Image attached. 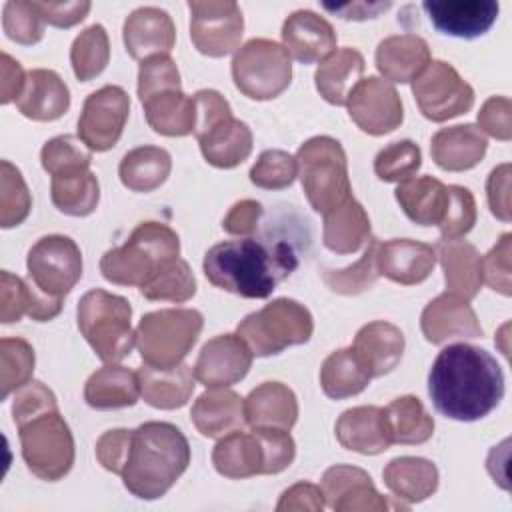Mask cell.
I'll return each instance as SVG.
<instances>
[{
	"label": "cell",
	"mask_w": 512,
	"mask_h": 512,
	"mask_svg": "<svg viewBox=\"0 0 512 512\" xmlns=\"http://www.w3.org/2000/svg\"><path fill=\"white\" fill-rule=\"evenodd\" d=\"M180 238L162 222H140L126 244L108 250L100 260L102 276L118 286H142L164 264L178 258Z\"/></svg>",
	"instance_id": "obj_6"
},
{
	"label": "cell",
	"mask_w": 512,
	"mask_h": 512,
	"mask_svg": "<svg viewBox=\"0 0 512 512\" xmlns=\"http://www.w3.org/2000/svg\"><path fill=\"white\" fill-rule=\"evenodd\" d=\"M32 208L30 190L20 174V170L2 160L0 164V226L12 228L26 220Z\"/></svg>",
	"instance_id": "obj_48"
},
{
	"label": "cell",
	"mask_w": 512,
	"mask_h": 512,
	"mask_svg": "<svg viewBox=\"0 0 512 512\" xmlns=\"http://www.w3.org/2000/svg\"><path fill=\"white\" fill-rule=\"evenodd\" d=\"M140 398L138 374L126 366L106 364L84 384V400L90 408L112 410L134 406Z\"/></svg>",
	"instance_id": "obj_36"
},
{
	"label": "cell",
	"mask_w": 512,
	"mask_h": 512,
	"mask_svg": "<svg viewBox=\"0 0 512 512\" xmlns=\"http://www.w3.org/2000/svg\"><path fill=\"white\" fill-rule=\"evenodd\" d=\"M204 318L194 308H164L148 312L136 328V348L146 366L174 368L196 344Z\"/></svg>",
	"instance_id": "obj_10"
},
{
	"label": "cell",
	"mask_w": 512,
	"mask_h": 512,
	"mask_svg": "<svg viewBox=\"0 0 512 512\" xmlns=\"http://www.w3.org/2000/svg\"><path fill=\"white\" fill-rule=\"evenodd\" d=\"M428 42L418 34L384 38L376 48V68L390 84H408L430 64Z\"/></svg>",
	"instance_id": "obj_30"
},
{
	"label": "cell",
	"mask_w": 512,
	"mask_h": 512,
	"mask_svg": "<svg viewBox=\"0 0 512 512\" xmlns=\"http://www.w3.org/2000/svg\"><path fill=\"white\" fill-rule=\"evenodd\" d=\"M328 12L338 14L344 20H366V18H376L380 12L390 8V2H376V4H368V2H352V4H342V6H324Z\"/></svg>",
	"instance_id": "obj_64"
},
{
	"label": "cell",
	"mask_w": 512,
	"mask_h": 512,
	"mask_svg": "<svg viewBox=\"0 0 512 512\" xmlns=\"http://www.w3.org/2000/svg\"><path fill=\"white\" fill-rule=\"evenodd\" d=\"M32 284L20 276L2 270L0 274V320L4 324L18 322L22 316H30L32 310Z\"/></svg>",
	"instance_id": "obj_54"
},
{
	"label": "cell",
	"mask_w": 512,
	"mask_h": 512,
	"mask_svg": "<svg viewBox=\"0 0 512 512\" xmlns=\"http://www.w3.org/2000/svg\"><path fill=\"white\" fill-rule=\"evenodd\" d=\"M314 332L310 310L292 300L276 298L264 308L248 314L236 328L252 356H274L288 346L306 344Z\"/></svg>",
	"instance_id": "obj_11"
},
{
	"label": "cell",
	"mask_w": 512,
	"mask_h": 512,
	"mask_svg": "<svg viewBox=\"0 0 512 512\" xmlns=\"http://www.w3.org/2000/svg\"><path fill=\"white\" fill-rule=\"evenodd\" d=\"M132 432L126 428H114L104 432L96 442V458L108 472L122 474L124 466L128 462L130 444H132Z\"/></svg>",
	"instance_id": "obj_56"
},
{
	"label": "cell",
	"mask_w": 512,
	"mask_h": 512,
	"mask_svg": "<svg viewBox=\"0 0 512 512\" xmlns=\"http://www.w3.org/2000/svg\"><path fill=\"white\" fill-rule=\"evenodd\" d=\"M190 418L202 436L222 438L246 424L244 400L234 390L212 388L196 398Z\"/></svg>",
	"instance_id": "obj_32"
},
{
	"label": "cell",
	"mask_w": 512,
	"mask_h": 512,
	"mask_svg": "<svg viewBox=\"0 0 512 512\" xmlns=\"http://www.w3.org/2000/svg\"><path fill=\"white\" fill-rule=\"evenodd\" d=\"M512 102L506 96H490L478 112V128L496 140L508 142L512 138Z\"/></svg>",
	"instance_id": "obj_58"
},
{
	"label": "cell",
	"mask_w": 512,
	"mask_h": 512,
	"mask_svg": "<svg viewBox=\"0 0 512 512\" xmlns=\"http://www.w3.org/2000/svg\"><path fill=\"white\" fill-rule=\"evenodd\" d=\"M252 366V352L238 334L208 340L194 364V376L206 388H228L240 382Z\"/></svg>",
	"instance_id": "obj_19"
},
{
	"label": "cell",
	"mask_w": 512,
	"mask_h": 512,
	"mask_svg": "<svg viewBox=\"0 0 512 512\" xmlns=\"http://www.w3.org/2000/svg\"><path fill=\"white\" fill-rule=\"evenodd\" d=\"M422 166V152L412 140H398L382 148L374 158V172L384 182H404Z\"/></svg>",
	"instance_id": "obj_50"
},
{
	"label": "cell",
	"mask_w": 512,
	"mask_h": 512,
	"mask_svg": "<svg viewBox=\"0 0 512 512\" xmlns=\"http://www.w3.org/2000/svg\"><path fill=\"white\" fill-rule=\"evenodd\" d=\"M172 170L170 154L160 146H138L124 154L118 174L132 192H152L166 182Z\"/></svg>",
	"instance_id": "obj_40"
},
{
	"label": "cell",
	"mask_w": 512,
	"mask_h": 512,
	"mask_svg": "<svg viewBox=\"0 0 512 512\" xmlns=\"http://www.w3.org/2000/svg\"><path fill=\"white\" fill-rule=\"evenodd\" d=\"M138 98L154 132L162 136H188L194 132V98L182 92L180 72L170 56H154L140 64Z\"/></svg>",
	"instance_id": "obj_4"
},
{
	"label": "cell",
	"mask_w": 512,
	"mask_h": 512,
	"mask_svg": "<svg viewBox=\"0 0 512 512\" xmlns=\"http://www.w3.org/2000/svg\"><path fill=\"white\" fill-rule=\"evenodd\" d=\"M110 60V40L102 24H92L82 30L70 48V62L74 76L80 82L96 78Z\"/></svg>",
	"instance_id": "obj_44"
},
{
	"label": "cell",
	"mask_w": 512,
	"mask_h": 512,
	"mask_svg": "<svg viewBox=\"0 0 512 512\" xmlns=\"http://www.w3.org/2000/svg\"><path fill=\"white\" fill-rule=\"evenodd\" d=\"M26 268L28 280L40 292L64 300L82 276V252L72 238L48 234L28 250Z\"/></svg>",
	"instance_id": "obj_14"
},
{
	"label": "cell",
	"mask_w": 512,
	"mask_h": 512,
	"mask_svg": "<svg viewBox=\"0 0 512 512\" xmlns=\"http://www.w3.org/2000/svg\"><path fill=\"white\" fill-rule=\"evenodd\" d=\"M194 136L202 156L216 168H234L252 152V132L246 122L232 116L228 100L216 90H198L194 96Z\"/></svg>",
	"instance_id": "obj_7"
},
{
	"label": "cell",
	"mask_w": 512,
	"mask_h": 512,
	"mask_svg": "<svg viewBox=\"0 0 512 512\" xmlns=\"http://www.w3.org/2000/svg\"><path fill=\"white\" fill-rule=\"evenodd\" d=\"M126 52L134 60L168 56L176 42V28L170 14L156 6H142L128 14L122 28Z\"/></svg>",
	"instance_id": "obj_22"
},
{
	"label": "cell",
	"mask_w": 512,
	"mask_h": 512,
	"mask_svg": "<svg viewBox=\"0 0 512 512\" xmlns=\"http://www.w3.org/2000/svg\"><path fill=\"white\" fill-rule=\"evenodd\" d=\"M16 426L22 458L34 476L56 482L70 472L74 464V438L58 408L38 412Z\"/></svg>",
	"instance_id": "obj_12"
},
{
	"label": "cell",
	"mask_w": 512,
	"mask_h": 512,
	"mask_svg": "<svg viewBox=\"0 0 512 512\" xmlns=\"http://www.w3.org/2000/svg\"><path fill=\"white\" fill-rule=\"evenodd\" d=\"M140 294L148 300L180 304L196 294V278L186 260L174 258L140 286Z\"/></svg>",
	"instance_id": "obj_45"
},
{
	"label": "cell",
	"mask_w": 512,
	"mask_h": 512,
	"mask_svg": "<svg viewBox=\"0 0 512 512\" xmlns=\"http://www.w3.org/2000/svg\"><path fill=\"white\" fill-rule=\"evenodd\" d=\"M510 254H512V234H502L496 246L482 256V282L500 292L502 296L512 294V272H510Z\"/></svg>",
	"instance_id": "obj_55"
},
{
	"label": "cell",
	"mask_w": 512,
	"mask_h": 512,
	"mask_svg": "<svg viewBox=\"0 0 512 512\" xmlns=\"http://www.w3.org/2000/svg\"><path fill=\"white\" fill-rule=\"evenodd\" d=\"M378 240L370 238L366 244L364 254L360 256V260L348 268H340V270H322V280L324 284L336 292V294H360L364 290H368L370 286H374V282L378 280L380 272H378Z\"/></svg>",
	"instance_id": "obj_46"
},
{
	"label": "cell",
	"mask_w": 512,
	"mask_h": 512,
	"mask_svg": "<svg viewBox=\"0 0 512 512\" xmlns=\"http://www.w3.org/2000/svg\"><path fill=\"white\" fill-rule=\"evenodd\" d=\"M296 168L310 206L326 214L352 196L348 160L342 144L330 136H314L296 152Z\"/></svg>",
	"instance_id": "obj_9"
},
{
	"label": "cell",
	"mask_w": 512,
	"mask_h": 512,
	"mask_svg": "<svg viewBox=\"0 0 512 512\" xmlns=\"http://www.w3.org/2000/svg\"><path fill=\"white\" fill-rule=\"evenodd\" d=\"M420 328L428 342L444 344L452 338H480L482 326L470 300L444 292L428 302L420 316Z\"/></svg>",
	"instance_id": "obj_21"
},
{
	"label": "cell",
	"mask_w": 512,
	"mask_h": 512,
	"mask_svg": "<svg viewBox=\"0 0 512 512\" xmlns=\"http://www.w3.org/2000/svg\"><path fill=\"white\" fill-rule=\"evenodd\" d=\"M322 494L336 512H380L388 504L372 484L368 472L348 464L330 466L322 476Z\"/></svg>",
	"instance_id": "obj_20"
},
{
	"label": "cell",
	"mask_w": 512,
	"mask_h": 512,
	"mask_svg": "<svg viewBox=\"0 0 512 512\" xmlns=\"http://www.w3.org/2000/svg\"><path fill=\"white\" fill-rule=\"evenodd\" d=\"M428 394L442 416L474 422L488 416L500 404L504 374L484 348L464 342L450 344L432 362Z\"/></svg>",
	"instance_id": "obj_1"
},
{
	"label": "cell",
	"mask_w": 512,
	"mask_h": 512,
	"mask_svg": "<svg viewBox=\"0 0 512 512\" xmlns=\"http://www.w3.org/2000/svg\"><path fill=\"white\" fill-rule=\"evenodd\" d=\"M130 114V96L116 84L92 92L78 118V138L92 152L110 150L122 136Z\"/></svg>",
	"instance_id": "obj_17"
},
{
	"label": "cell",
	"mask_w": 512,
	"mask_h": 512,
	"mask_svg": "<svg viewBox=\"0 0 512 512\" xmlns=\"http://www.w3.org/2000/svg\"><path fill=\"white\" fill-rule=\"evenodd\" d=\"M388 490L406 502H422L438 488V468L418 456H400L386 464L382 472Z\"/></svg>",
	"instance_id": "obj_39"
},
{
	"label": "cell",
	"mask_w": 512,
	"mask_h": 512,
	"mask_svg": "<svg viewBox=\"0 0 512 512\" xmlns=\"http://www.w3.org/2000/svg\"><path fill=\"white\" fill-rule=\"evenodd\" d=\"M364 56L354 48L334 50L324 58L314 74L316 90L320 96L334 106H344L350 92L362 80Z\"/></svg>",
	"instance_id": "obj_37"
},
{
	"label": "cell",
	"mask_w": 512,
	"mask_h": 512,
	"mask_svg": "<svg viewBox=\"0 0 512 512\" xmlns=\"http://www.w3.org/2000/svg\"><path fill=\"white\" fill-rule=\"evenodd\" d=\"M50 408H58L54 392L48 386H44L42 382L30 380L28 384H24L22 388L16 390V396L12 402L14 424H18L38 412L50 410Z\"/></svg>",
	"instance_id": "obj_57"
},
{
	"label": "cell",
	"mask_w": 512,
	"mask_h": 512,
	"mask_svg": "<svg viewBox=\"0 0 512 512\" xmlns=\"http://www.w3.org/2000/svg\"><path fill=\"white\" fill-rule=\"evenodd\" d=\"M296 456V444L288 430L252 428V432H230L212 450V464L218 474L240 480L258 474H278Z\"/></svg>",
	"instance_id": "obj_5"
},
{
	"label": "cell",
	"mask_w": 512,
	"mask_h": 512,
	"mask_svg": "<svg viewBox=\"0 0 512 512\" xmlns=\"http://www.w3.org/2000/svg\"><path fill=\"white\" fill-rule=\"evenodd\" d=\"M322 240L336 254H354L370 240V218L354 196L324 214Z\"/></svg>",
	"instance_id": "obj_35"
},
{
	"label": "cell",
	"mask_w": 512,
	"mask_h": 512,
	"mask_svg": "<svg viewBox=\"0 0 512 512\" xmlns=\"http://www.w3.org/2000/svg\"><path fill=\"white\" fill-rule=\"evenodd\" d=\"M370 374L360 364L352 348L332 352L320 368L322 392L332 400H342L360 394L370 384Z\"/></svg>",
	"instance_id": "obj_42"
},
{
	"label": "cell",
	"mask_w": 512,
	"mask_h": 512,
	"mask_svg": "<svg viewBox=\"0 0 512 512\" xmlns=\"http://www.w3.org/2000/svg\"><path fill=\"white\" fill-rule=\"evenodd\" d=\"M392 444H424L434 434V418L416 396H400L386 408Z\"/></svg>",
	"instance_id": "obj_43"
},
{
	"label": "cell",
	"mask_w": 512,
	"mask_h": 512,
	"mask_svg": "<svg viewBox=\"0 0 512 512\" xmlns=\"http://www.w3.org/2000/svg\"><path fill=\"white\" fill-rule=\"evenodd\" d=\"M334 432L346 450L364 456L382 454L392 444L386 412L380 406H354L344 410L336 420Z\"/></svg>",
	"instance_id": "obj_25"
},
{
	"label": "cell",
	"mask_w": 512,
	"mask_h": 512,
	"mask_svg": "<svg viewBox=\"0 0 512 512\" xmlns=\"http://www.w3.org/2000/svg\"><path fill=\"white\" fill-rule=\"evenodd\" d=\"M232 78L244 96L252 100H272L288 88L292 80V62L278 42L252 38L236 50Z\"/></svg>",
	"instance_id": "obj_13"
},
{
	"label": "cell",
	"mask_w": 512,
	"mask_h": 512,
	"mask_svg": "<svg viewBox=\"0 0 512 512\" xmlns=\"http://www.w3.org/2000/svg\"><path fill=\"white\" fill-rule=\"evenodd\" d=\"M262 216V204L256 200L236 202L222 220V228L232 236H248L256 230Z\"/></svg>",
	"instance_id": "obj_61"
},
{
	"label": "cell",
	"mask_w": 512,
	"mask_h": 512,
	"mask_svg": "<svg viewBox=\"0 0 512 512\" xmlns=\"http://www.w3.org/2000/svg\"><path fill=\"white\" fill-rule=\"evenodd\" d=\"M448 292L472 300L482 286V256L464 240H440L436 246Z\"/></svg>",
	"instance_id": "obj_34"
},
{
	"label": "cell",
	"mask_w": 512,
	"mask_h": 512,
	"mask_svg": "<svg viewBox=\"0 0 512 512\" xmlns=\"http://www.w3.org/2000/svg\"><path fill=\"white\" fill-rule=\"evenodd\" d=\"M44 18L38 10L36 2L10 0L2 10V28L6 36L16 44H36L44 34Z\"/></svg>",
	"instance_id": "obj_51"
},
{
	"label": "cell",
	"mask_w": 512,
	"mask_h": 512,
	"mask_svg": "<svg viewBox=\"0 0 512 512\" xmlns=\"http://www.w3.org/2000/svg\"><path fill=\"white\" fill-rule=\"evenodd\" d=\"M52 204L68 216H88L100 200V184L90 168L52 176Z\"/></svg>",
	"instance_id": "obj_41"
},
{
	"label": "cell",
	"mask_w": 512,
	"mask_h": 512,
	"mask_svg": "<svg viewBox=\"0 0 512 512\" xmlns=\"http://www.w3.org/2000/svg\"><path fill=\"white\" fill-rule=\"evenodd\" d=\"M34 348L24 338L0 340V398L6 400L10 392H16L30 382L34 372Z\"/></svg>",
	"instance_id": "obj_47"
},
{
	"label": "cell",
	"mask_w": 512,
	"mask_h": 512,
	"mask_svg": "<svg viewBox=\"0 0 512 512\" xmlns=\"http://www.w3.org/2000/svg\"><path fill=\"white\" fill-rule=\"evenodd\" d=\"M78 328L96 356L106 364H116L126 358L134 344L132 306L126 298L94 288L86 292L76 308Z\"/></svg>",
	"instance_id": "obj_8"
},
{
	"label": "cell",
	"mask_w": 512,
	"mask_h": 512,
	"mask_svg": "<svg viewBox=\"0 0 512 512\" xmlns=\"http://www.w3.org/2000/svg\"><path fill=\"white\" fill-rule=\"evenodd\" d=\"M346 108L352 122L372 136L388 134L404 120L402 100L394 84L378 76L360 80L350 92Z\"/></svg>",
	"instance_id": "obj_18"
},
{
	"label": "cell",
	"mask_w": 512,
	"mask_h": 512,
	"mask_svg": "<svg viewBox=\"0 0 512 512\" xmlns=\"http://www.w3.org/2000/svg\"><path fill=\"white\" fill-rule=\"evenodd\" d=\"M244 416L250 428L290 432L298 420L296 394L282 382H262L246 396Z\"/></svg>",
	"instance_id": "obj_31"
},
{
	"label": "cell",
	"mask_w": 512,
	"mask_h": 512,
	"mask_svg": "<svg viewBox=\"0 0 512 512\" xmlns=\"http://www.w3.org/2000/svg\"><path fill=\"white\" fill-rule=\"evenodd\" d=\"M394 196L412 222L420 226H438L442 222L448 190L440 180L432 176H412L398 184Z\"/></svg>",
	"instance_id": "obj_38"
},
{
	"label": "cell",
	"mask_w": 512,
	"mask_h": 512,
	"mask_svg": "<svg viewBox=\"0 0 512 512\" xmlns=\"http://www.w3.org/2000/svg\"><path fill=\"white\" fill-rule=\"evenodd\" d=\"M296 176V158L284 150H264L250 168V182L266 190L288 188Z\"/></svg>",
	"instance_id": "obj_53"
},
{
	"label": "cell",
	"mask_w": 512,
	"mask_h": 512,
	"mask_svg": "<svg viewBox=\"0 0 512 512\" xmlns=\"http://www.w3.org/2000/svg\"><path fill=\"white\" fill-rule=\"evenodd\" d=\"M378 272L388 280L412 286L424 282L436 266L434 246L410 238H392L378 244Z\"/></svg>",
	"instance_id": "obj_26"
},
{
	"label": "cell",
	"mask_w": 512,
	"mask_h": 512,
	"mask_svg": "<svg viewBox=\"0 0 512 512\" xmlns=\"http://www.w3.org/2000/svg\"><path fill=\"white\" fill-rule=\"evenodd\" d=\"M282 44L288 56L302 64L322 62L336 50V32L324 16L296 10L282 24Z\"/></svg>",
	"instance_id": "obj_24"
},
{
	"label": "cell",
	"mask_w": 512,
	"mask_h": 512,
	"mask_svg": "<svg viewBox=\"0 0 512 512\" xmlns=\"http://www.w3.org/2000/svg\"><path fill=\"white\" fill-rule=\"evenodd\" d=\"M40 162L50 176H58L74 170H86L90 168V162H92V150L80 138L62 134L48 140L42 146Z\"/></svg>",
	"instance_id": "obj_49"
},
{
	"label": "cell",
	"mask_w": 512,
	"mask_h": 512,
	"mask_svg": "<svg viewBox=\"0 0 512 512\" xmlns=\"http://www.w3.org/2000/svg\"><path fill=\"white\" fill-rule=\"evenodd\" d=\"M190 464V444L170 422H144L132 432L122 482L142 500L164 496Z\"/></svg>",
	"instance_id": "obj_3"
},
{
	"label": "cell",
	"mask_w": 512,
	"mask_h": 512,
	"mask_svg": "<svg viewBox=\"0 0 512 512\" xmlns=\"http://www.w3.org/2000/svg\"><path fill=\"white\" fill-rule=\"evenodd\" d=\"M422 8L438 32L466 40L486 34L500 10L498 2L492 0H428Z\"/></svg>",
	"instance_id": "obj_23"
},
{
	"label": "cell",
	"mask_w": 512,
	"mask_h": 512,
	"mask_svg": "<svg viewBox=\"0 0 512 512\" xmlns=\"http://www.w3.org/2000/svg\"><path fill=\"white\" fill-rule=\"evenodd\" d=\"M26 84V72L22 70L20 62H16L10 54L2 52V80H0V90H2V104L16 102L24 90Z\"/></svg>",
	"instance_id": "obj_63"
},
{
	"label": "cell",
	"mask_w": 512,
	"mask_h": 512,
	"mask_svg": "<svg viewBox=\"0 0 512 512\" xmlns=\"http://www.w3.org/2000/svg\"><path fill=\"white\" fill-rule=\"evenodd\" d=\"M16 106L20 114L30 120H58L70 108V90L58 72L34 68L26 72V84Z\"/></svg>",
	"instance_id": "obj_28"
},
{
	"label": "cell",
	"mask_w": 512,
	"mask_h": 512,
	"mask_svg": "<svg viewBox=\"0 0 512 512\" xmlns=\"http://www.w3.org/2000/svg\"><path fill=\"white\" fill-rule=\"evenodd\" d=\"M324 508V494L322 488L310 482H298L282 492L280 502L276 504L278 512L284 510H310L320 512Z\"/></svg>",
	"instance_id": "obj_62"
},
{
	"label": "cell",
	"mask_w": 512,
	"mask_h": 512,
	"mask_svg": "<svg viewBox=\"0 0 512 512\" xmlns=\"http://www.w3.org/2000/svg\"><path fill=\"white\" fill-rule=\"evenodd\" d=\"M190 38L194 48L210 58L238 50L244 34V16L234 0H190Z\"/></svg>",
	"instance_id": "obj_16"
},
{
	"label": "cell",
	"mask_w": 512,
	"mask_h": 512,
	"mask_svg": "<svg viewBox=\"0 0 512 512\" xmlns=\"http://www.w3.org/2000/svg\"><path fill=\"white\" fill-rule=\"evenodd\" d=\"M448 190V202L442 216V222L438 224L442 240H460L466 236L474 224H476V200L472 192L464 186L450 184Z\"/></svg>",
	"instance_id": "obj_52"
},
{
	"label": "cell",
	"mask_w": 512,
	"mask_h": 512,
	"mask_svg": "<svg viewBox=\"0 0 512 512\" xmlns=\"http://www.w3.org/2000/svg\"><path fill=\"white\" fill-rule=\"evenodd\" d=\"M412 94L420 112L432 122H446L474 106L472 86L444 60H430L412 80Z\"/></svg>",
	"instance_id": "obj_15"
},
{
	"label": "cell",
	"mask_w": 512,
	"mask_h": 512,
	"mask_svg": "<svg viewBox=\"0 0 512 512\" xmlns=\"http://www.w3.org/2000/svg\"><path fill=\"white\" fill-rule=\"evenodd\" d=\"M404 334L398 326L384 320H374L364 324L354 338V344L350 346L360 360V364L366 368L370 378L384 376L392 372L404 354Z\"/></svg>",
	"instance_id": "obj_27"
},
{
	"label": "cell",
	"mask_w": 512,
	"mask_h": 512,
	"mask_svg": "<svg viewBox=\"0 0 512 512\" xmlns=\"http://www.w3.org/2000/svg\"><path fill=\"white\" fill-rule=\"evenodd\" d=\"M296 258L288 244L266 246L254 238L226 240L204 254L210 284L242 298H268L276 284L294 270Z\"/></svg>",
	"instance_id": "obj_2"
},
{
	"label": "cell",
	"mask_w": 512,
	"mask_h": 512,
	"mask_svg": "<svg viewBox=\"0 0 512 512\" xmlns=\"http://www.w3.org/2000/svg\"><path fill=\"white\" fill-rule=\"evenodd\" d=\"M486 134L474 124H456L440 128L430 142V154L436 166L448 172L474 168L486 154Z\"/></svg>",
	"instance_id": "obj_29"
},
{
	"label": "cell",
	"mask_w": 512,
	"mask_h": 512,
	"mask_svg": "<svg viewBox=\"0 0 512 512\" xmlns=\"http://www.w3.org/2000/svg\"><path fill=\"white\" fill-rule=\"evenodd\" d=\"M140 396L146 404L160 410L182 408L194 392V368L188 364H178L174 368H152L142 366L136 370Z\"/></svg>",
	"instance_id": "obj_33"
},
{
	"label": "cell",
	"mask_w": 512,
	"mask_h": 512,
	"mask_svg": "<svg viewBox=\"0 0 512 512\" xmlns=\"http://www.w3.org/2000/svg\"><path fill=\"white\" fill-rule=\"evenodd\" d=\"M38 4V10L44 18V22H48L50 26H56V28H70L78 22H82L92 4L86 2V0H78V2H36Z\"/></svg>",
	"instance_id": "obj_60"
},
{
	"label": "cell",
	"mask_w": 512,
	"mask_h": 512,
	"mask_svg": "<svg viewBox=\"0 0 512 512\" xmlns=\"http://www.w3.org/2000/svg\"><path fill=\"white\" fill-rule=\"evenodd\" d=\"M486 196L490 212L498 220L510 222V164H500L490 172L486 180Z\"/></svg>",
	"instance_id": "obj_59"
}]
</instances>
